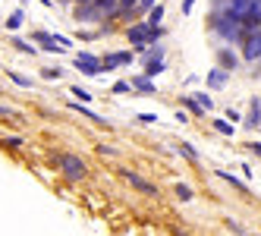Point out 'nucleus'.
<instances>
[{"mask_svg": "<svg viewBox=\"0 0 261 236\" xmlns=\"http://www.w3.org/2000/svg\"><path fill=\"white\" fill-rule=\"evenodd\" d=\"M50 164H57L60 173L69 179V183H79V179L88 176V167H85V161L76 158L72 151H57V154H50Z\"/></svg>", "mask_w": 261, "mask_h": 236, "instance_id": "obj_1", "label": "nucleus"}, {"mask_svg": "<svg viewBox=\"0 0 261 236\" xmlns=\"http://www.w3.org/2000/svg\"><path fill=\"white\" fill-rule=\"evenodd\" d=\"M214 32L220 35V38H227V44H239L242 38H246V32H242V19L233 16V13H223L220 19H217V25H214Z\"/></svg>", "mask_w": 261, "mask_h": 236, "instance_id": "obj_2", "label": "nucleus"}, {"mask_svg": "<svg viewBox=\"0 0 261 236\" xmlns=\"http://www.w3.org/2000/svg\"><path fill=\"white\" fill-rule=\"evenodd\" d=\"M72 66H76L82 76H88V79H101V72H104L101 57H95V54H88V50H79L76 60H72Z\"/></svg>", "mask_w": 261, "mask_h": 236, "instance_id": "obj_3", "label": "nucleus"}, {"mask_svg": "<svg viewBox=\"0 0 261 236\" xmlns=\"http://www.w3.org/2000/svg\"><path fill=\"white\" fill-rule=\"evenodd\" d=\"M123 176H126V183L133 186V189H139L142 195L158 198V186L151 183V179H145V176H142V173H136V170H123Z\"/></svg>", "mask_w": 261, "mask_h": 236, "instance_id": "obj_4", "label": "nucleus"}, {"mask_svg": "<svg viewBox=\"0 0 261 236\" xmlns=\"http://www.w3.org/2000/svg\"><path fill=\"white\" fill-rule=\"evenodd\" d=\"M242 60H261V29L249 32L246 38H242Z\"/></svg>", "mask_w": 261, "mask_h": 236, "instance_id": "obj_5", "label": "nucleus"}, {"mask_svg": "<svg viewBox=\"0 0 261 236\" xmlns=\"http://www.w3.org/2000/svg\"><path fill=\"white\" fill-rule=\"evenodd\" d=\"M148 32H151V25L148 22H133V25H126V41L129 44H148Z\"/></svg>", "mask_w": 261, "mask_h": 236, "instance_id": "obj_6", "label": "nucleus"}, {"mask_svg": "<svg viewBox=\"0 0 261 236\" xmlns=\"http://www.w3.org/2000/svg\"><path fill=\"white\" fill-rule=\"evenodd\" d=\"M133 60H136L133 50H117V54H104L101 66H104V72H110V69H117V66H123V63H133Z\"/></svg>", "mask_w": 261, "mask_h": 236, "instance_id": "obj_7", "label": "nucleus"}, {"mask_svg": "<svg viewBox=\"0 0 261 236\" xmlns=\"http://www.w3.org/2000/svg\"><path fill=\"white\" fill-rule=\"evenodd\" d=\"M249 126V129H261V98H252L249 101V114H246V120H242Z\"/></svg>", "mask_w": 261, "mask_h": 236, "instance_id": "obj_8", "label": "nucleus"}, {"mask_svg": "<svg viewBox=\"0 0 261 236\" xmlns=\"http://www.w3.org/2000/svg\"><path fill=\"white\" fill-rule=\"evenodd\" d=\"M217 66H220V69H227V72H233V69L239 66V57H236L230 47H220V50H217Z\"/></svg>", "mask_w": 261, "mask_h": 236, "instance_id": "obj_9", "label": "nucleus"}, {"mask_svg": "<svg viewBox=\"0 0 261 236\" xmlns=\"http://www.w3.org/2000/svg\"><path fill=\"white\" fill-rule=\"evenodd\" d=\"M227 79H230V72H227V69H220V66H214V69L208 72V88L220 92V88H227Z\"/></svg>", "mask_w": 261, "mask_h": 236, "instance_id": "obj_10", "label": "nucleus"}, {"mask_svg": "<svg viewBox=\"0 0 261 236\" xmlns=\"http://www.w3.org/2000/svg\"><path fill=\"white\" fill-rule=\"evenodd\" d=\"M133 88H139V92H145V95H154L158 92V85H154V79L148 76V72H142V76L133 79Z\"/></svg>", "mask_w": 261, "mask_h": 236, "instance_id": "obj_11", "label": "nucleus"}, {"mask_svg": "<svg viewBox=\"0 0 261 236\" xmlns=\"http://www.w3.org/2000/svg\"><path fill=\"white\" fill-rule=\"evenodd\" d=\"M95 10L101 13V19H110V16H117V0H91Z\"/></svg>", "mask_w": 261, "mask_h": 236, "instance_id": "obj_12", "label": "nucleus"}, {"mask_svg": "<svg viewBox=\"0 0 261 236\" xmlns=\"http://www.w3.org/2000/svg\"><path fill=\"white\" fill-rule=\"evenodd\" d=\"M214 176H220V179H223V183H230V186H233L236 192H249V186H246V183H242V179H239V176H233L230 170H217Z\"/></svg>", "mask_w": 261, "mask_h": 236, "instance_id": "obj_13", "label": "nucleus"}, {"mask_svg": "<svg viewBox=\"0 0 261 236\" xmlns=\"http://www.w3.org/2000/svg\"><path fill=\"white\" fill-rule=\"evenodd\" d=\"M176 151H179L186 161H192V164H198V161H201V154L195 151V145H189V142H176Z\"/></svg>", "mask_w": 261, "mask_h": 236, "instance_id": "obj_14", "label": "nucleus"}, {"mask_svg": "<svg viewBox=\"0 0 261 236\" xmlns=\"http://www.w3.org/2000/svg\"><path fill=\"white\" fill-rule=\"evenodd\" d=\"M69 107H72V111H76V114H82V117H88L91 123H101V126H107V123L101 120V114H95V111H88V107H85V104H79V101H69Z\"/></svg>", "mask_w": 261, "mask_h": 236, "instance_id": "obj_15", "label": "nucleus"}, {"mask_svg": "<svg viewBox=\"0 0 261 236\" xmlns=\"http://www.w3.org/2000/svg\"><path fill=\"white\" fill-rule=\"evenodd\" d=\"M22 22H25V10H13L10 19H7V29H10V32H19Z\"/></svg>", "mask_w": 261, "mask_h": 236, "instance_id": "obj_16", "label": "nucleus"}, {"mask_svg": "<svg viewBox=\"0 0 261 236\" xmlns=\"http://www.w3.org/2000/svg\"><path fill=\"white\" fill-rule=\"evenodd\" d=\"M179 104H182L189 114H195V117H204V114H208V111H204V107L198 104V98H179Z\"/></svg>", "mask_w": 261, "mask_h": 236, "instance_id": "obj_17", "label": "nucleus"}, {"mask_svg": "<svg viewBox=\"0 0 261 236\" xmlns=\"http://www.w3.org/2000/svg\"><path fill=\"white\" fill-rule=\"evenodd\" d=\"M145 22H148V25H161V22H164V7L154 4L151 10H148V19H145Z\"/></svg>", "mask_w": 261, "mask_h": 236, "instance_id": "obj_18", "label": "nucleus"}, {"mask_svg": "<svg viewBox=\"0 0 261 236\" xmlns=\"http://www.w3.org/2000/svg\"><path fill=\"white\" fill-rule=\"evenodd\" d=\"M145 72H148V76H161V72H164V60H158V57H148V63H145Z\"/></svg>", "mask_w": 261, "mask_h": 236, "instance_id": "obj_19", "label": "nucleus"}, {"mask_svg": "<svg viewBox=\"0 0 261 236\" xmlns=\"http://www.w3.org/2000/svg\"><path fill=\"white\" fill-rule=\"evenodd\" d=\"M173 192H176L179 202H192V195H195V192H192V186H186V183H176V189H173Z\"/></svg>", "mask_w": 261, "mask_h": 236, "instance_id": "obj_20", "label": "nucleus"}, {"mask_svg": "<svg viewBox=\"0 0 261 236\" xmlns=\"http://www.w3.org/2000/svg\"><path fill=\"white\" fill-rule=\"evenodd\" d=\"M22 139L19 136H10V139H0V148H10V151H16V148H22Z\"/></svg>", "mask_w": 261, "mask_h": 236, "instance_id": "obj_21", "label": "nucleus"}, {"mask_svg": "<svg viewBox=\"0 0 261 236\" xmlns=\"http://www.w3.org/2000/svg\"><path fill=\"white\" fill-rule=\"evenodd\" d=\"M214 129H217L220 136H233L236 126H230V120H223V117H220V120H214Z\"/></svg>", "mask_w": 261, "mask_h": 236, "instance_id": "obj_22", "label": "nucleus"}, {"mask_svg": "<svg viewBox=\"0 0 261 236\" xmlns=\"http://www.w3.org/2000/svg\"><path fill=\"white\" fill-rule=\"evenodd\" d=\"M13 47L22 50V54H38V47H35L32 41H22V38H13Z\"/></svg>", "mask_w": 261, "mask_h": 236, "instance_id": "obj_23", "label": "nucleus"}, {"mask_svg": "<svg viewBox=\"0 0 261 236\" xmlns=\"http://www.w3.org/2000/svg\"><path fill=\"white\" fill-rule=\"evenodd\" d=\"M126 92H133V82H126V79L114 82V95H126Z\"/></svg>", "mask_w": 261, "mask_h": 236, "instance_id": "obj_24", "label": "nucleus"}, {"mask_svg": "<svg viewBox=\"0 0 261 236\" xmlns=\"http://www.w3.org/2000/svg\"><path fill=\"white\" fill-rule=\"evenodd\" d=\"M41 76H44L47 82H54V79H60V76H63V72H60L57 66H47V69H41Z\"/></svg>", "mask_w": 261, "mask_h": 236, "instance_id": "obj_25", "label": "nucleus"}, {"mask_svg": "<svg viewBox=\"0 0 261 236\" xmlns=\"http://www.w3.org/2000/svg\"><path fill=\"white\" fill-rule=\"evenodd\" d=\"M154 4H158V0H139V4H136V16H139V13H148Z\"/></svg>", "mask_w": 261, "mask_h": 236, "instance_id": "obj_26", "label": "nucleus"}, {"mask_svg": "<svg viewBox=\"0 0 261 236\" xmlns=\"http://www.w3.org/2000/svg\"><path fill=\"white\" fill-rule=\"evenodd\" d=\"M72 98H79V101H91V95L85 92L82 85H72Z\"/></svg>", "mask_w": 261, "mask_h": 236, "instance_id": "obj_27", "label": "nucleus"}, {"mask_svg": "<svg viewBox=\"0 0 261 236\" xmlns=\"http://www.w3.org/2000/svg\"><path fill=\"white\" fill-rule=\"evenodd\" d=\"M10 76H13V82H16V85H25V88L32 85V79H25L22 72H10Z\"/></svg>", "mask_w": 261, "mask_h": 236, "instance_id": "obj_28", "label": "nucleus"}, {"mask_svg": "<svg viewBox=\"0 0 261 236\" xmlns=\"http://www.w3.org/2000/svg\"><path fill=\"white\" fill-rule=\"evenodd\" d=\"M198 98V104L204 107V111H211V107H214V101H211V95H195Z\"/></svg>", "mask_w": 261, "mask_h": 236, "instance_id": "obj_29", "label": "nucleus"}, {"mask_svg": "<svg viewBox=\"0 0 261 236\" xmlns=\"http://www.w3.org/2000/svg\"><path fill=\"white\" fill-rule=\"evenodd\" d=\"M139 123H151V126H154L158 117H154V114H139Z\"/></svg>", "mask_w": 261, "mask_h": 236, "instance_id": "obj_30", "label": "nucleus"}, {"mask_svg": "<svg viewBox=\"0 0 261 236\" xmlns=\"http://www.w3.org/2000/svg\"><path fill=\"white\" fill-rule=\"evenodd\" d=\"M98 154H117L114 145H98Z\"/></svg>", "mask_w": 261, "mask_h": 236, "instance_id": "obj_31", "label": "nucleus"}, {"mask_svg": "<svg viewBox=\"0 0 261 236\" xmlns=\"http://www.w3.org/2000/svg\"><path fill=\"white\" fill-rule=\"evenodd\" d=\"M249 151H252L255 158H261V142H252V145H249Z\"/></svg>", "mask_w": 261, "mask_h": 236, "instance_id": "obj_32", "label": "nucleus"}, {"mask_svg": "<svg viewBox=\"0 0 261 236\" xmlns=\"http://www.w3.org/2000/svg\"><path fill=\"white\" fill-rule=\"evenodd\" d=\"M227 230L230 233H246V227H242V224H227Z\"/></svg>", "mask_w": 261, "mask_h": 236, "instance_id": "obj_33", "label": "nucleus"}, {"mask_svg": "<svg viewBox=\"0 0 261 236\" xmlns=\"http://www.w3.org/2000/svg\"><path fill=\"white\" fill-rule=\"evenodd\" d=\"M192 7H195V0H182V13H192Z\"/></svg>", "mask_w": 261, "mask_h": 236, "instance_id": "obj_34", "label": "nucleus"}, {"mask_svg": "<svg viewBox=\"0 0 261 236\" xmlns=\"http://www.w3.org/2000/svg\"><path fill=\"white\" fill-rule=\"evenodd\" d=\"M85 4H91V0H76V7H85Z\"/></svg>", "mask_w": 261, "mask_h": 236, "instance_id": "obj_35", "label": "nucleus"}, {"mask_svg": "<svg viewBox=\"0 0 261 236\" xmlns=\"http://www.w3.org/2000/svg\"><path fill=\"white\" fill-rule=\"evenodd\" d=\"M41 4H44V7H50V0H41Z\"/></svg>", "mask_w": 261, "mask_h": 236, "instance_id": "obj_36", "label": "nucleus"}]
</instances>
